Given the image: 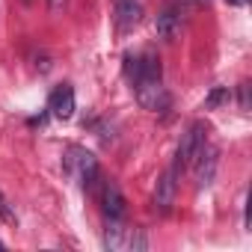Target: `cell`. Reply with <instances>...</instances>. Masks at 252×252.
<instances>
[{"label": "cell", "mask_w": 252, "mask_h": 252, "mask_svg": "<svg viewBox=\"0 0 252 252\" xmlns=\"http://www.w3.org/2000/svg\"><path fill=\"white\" fill-rule=\"evenodd\" d=\"M63 166H65V172H68L77 184H83V187H89V184L98 178V160L92 158V152H86V149H80V146H68V149H65Z\"/></svg>", "instance_id": "obj_1"}, {"label": "cell", "mask_w": 252, "mask_h": 252, "mask_svg": "<svg viewBox=\"0 0 252 252\" xmlns=\"http://www.w3.org/2000/svg\"><path fill=\"white\" fill-rule=\"evenodd\" d=\"M205 125L202 122H196V125H190L187 128V134L181 137V146H178V155H175V166L178 169H184V166H190L193 160H196V155H199V149L205 146Z\"/></svg>", "instance_id": "obj_2"}, {"label": "cell", "mask_w": 252, "mask_h": 252, "mask_svg": "<svg viewBox=\"0 0 252 252\" xmlns=\"http://www.w3.org/2000/svg\"><path fill=\"white\" fill-rule=\"evenodd\" d=\"M134 89H137V98H140V104L146 107V110H166L169 107V95H166V89L160 86V80H140V83H134Z\"/></svg>", "instance_id": "obj_3"}, {"label": "cell", "mask_w": 252, "mask_h": 252, "mask_svg": "<svg viewBox=\"0 0 252 252\" xmlns=\"http://www.w3.org/2000/svg\"><path fill=\"white\" fill-rule=\"evenodd\" d=\"M193 166H196V187H199V190L211 187V181H214V175H217V149L205 143V146L199 149Z\"/></svg>", "instance_id": "obj_4"}, {"label": "cell", "mask_w": 252, "mask_h": 252, "mask_svg": "<svg viewBox=\"0 0 252 252\" xmlns=\"http://www.w3.org/2000/svg\"><path fill=\"white\" fill-rule=\"evenodd\" d=\"M175 190H178V166L172 163V166L160 175L158 190H155V208H158L160 214H166V211L172 208V202H175Z\"/></svg>", "instance_id": "obj_5"}, {"label": "cell", "mask_w": 252, "mask_h": 252, "mask_svg": "<svg viewBox=\"0 0 252 252\" xmlns=\"http://www.w3.org/2000/svg\"><path fill=\"white\" fill-rule=\"evenodd\" d=\"M101 211H104L107 220H122L125 211H128V202H125L116 181H104V187H101Z\"/></svg>", "instance_id": "obj_6"}, {"label": "cell", "mask_w": 252, "mask_h": 252, "mask_svg": "<svg viewBox=\"0 0 252 252\" xmlns=\"http://www.w3.org/2000/svg\"><path fill=\"white\" fill-rule=\"evenodd\" d=\"M48 110L57 116V119H71L74 116V89L71 86H57L51 92V101H48Z\"/></svg>", "instance_id": "obj_7"}, {"label": "cell", "mask_w": 252, "mask_h": 252, "mask_svg": "<svg viewBox=\"0 0 252 252\" xmlns=\"http://www.w3.org/2000/svg\"><path fill=\"white\" fill-rule=\"evenodd\" d=\"M128 234H131V225H125L122 220H107L104 246L107 249H128Z\"/></svg>", "instance_id": "obj_8"}, {"label": "cell", "mask_w": 252, "mask_h": 252, "mask_svg": "<svg viewBox=\"0 0 252 252\" xmlns=\"http://www.w3.org/2000/svg\"><path fill=\"white\" fill-rule=\"evenodd\" d=\"M140 18H143V6L137 0H119L116 3V24L122 30H131L134 24H140Z\"/></svg>", "instance_id": "obj_9"}, {"label": "cell", "mask_w": 252, "mask_h": 252, "mask_svg": "<svg viewBox=\"0 0 252 252\" xmlns=\"http://www.w3.org/2000/svg\"><path fill=\"white\" fill-rule=\"evenodd\" d=\"M178 27H181V15H178L175 9H163V12L158 15L155 30H158V36H160V39H172V36L178 33Z\"/></svg>", "instance_id": "obj_10"}, {"label": "cell", "mask_w": 252, "mask_h": 252, "mask_svg": "<svg viewBox=\"0 0 252 252\" xmlns=\"http://www.w3.org/2000/svg\"><path fill=\"white\" fill-rule=\"evenodd\" d=\"M128 249H134V252H143V249H149V240H146L143 228H131V234H128Z\"/></svg>", "instance_id": "obj_11"}, {"label": "cell", "mask_w": 252, "mask_h": 252, "mask_svg": "<svg viewBox=\"0 0 252 252\" xmlns=\"http://www.w3.org/2000/svg\"><path fill=\"white\" fill-rule=\"evenodd\" d=\"M222 101H228V89H214V92L208 95V101H205V110H211V107H217V104H222Z\"/></svg>", "instance_id": "obj_12"}, {"label": "cell", "mask_w": 252, "mask_h": 252, "mask_svg": "<svg viewBox=\"0 0 252 252\" xmlns=\"http://www.w3.org/2000/svg\"><path fill=\"white\" fill-rule=\"evenodd\" d=\"M65 3H68V0H48V9H51V15H60V12L65 9Z\"/></svg>", "instance_id": "obj_13"}, {"label": "cell", "mask_w": 252, "mask_h": 252, "mask_svg": "<svg viewBox=\"0 0 252 252\" xmlns=\"http://www.w3.org/2000/svg\"><path fill=\"white\" fill-rule=\"evenodd\" d=\"M240 107L249 110V89H246V86H240Z\"/></svg>", "instance_id": "obj_14"}, {"label": "cell", "mask_w": 252, "mask_h": 252, "mask_svg": "<svg viewBox=\"0 0 252 252\" xmlns=\"http://www.w3.org/2000/svg\"><path fill=\"white\" fill-rule=\"evenodd\" d=\"M0 217H3V220H12V214H9V208H6V202H3V196H0Z\"/></svg>", "instance_id": "obj_15"}, {"label": "cell", "mask_w": 252, "mask_h": 252, "mask_svg": "<svg viewBox=\"0 0 252 252\" xmlns=\"http://www.w3.org/2000/svg\"><path fill=\"white\" fill-rule=\"evenodd\" d=\"M231 3H243V0H231Z\"/></svg>", "instance_id": "obj_16"}]
</instances>
